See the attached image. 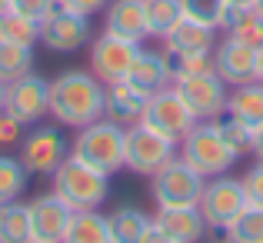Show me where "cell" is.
Segmentation results:
<instances>
[{
  "instance_id": "cell-1",
  "label": "cell",
  "mask_w": 263,
  "mask_h": 243,
  "mask_svg": "<svg viewBox=\"0 0 263 243\" xmlns=\"http://www.w3.org/2000/svg\"><path fill=\"white\" fill-rule=\"evenodd\" d=\"M103 87L87 70H64L50 80V117L64 127H87L103 117Z\"/></svg>"
},
{
  "instance_id": "cell-2",
  "label": "cell",
  "mask_w": 263,
  "mask_h": 243,
  "mask_svg": "<svg viewBox=\"0 0 263 243\" xmlns=\"http://www.w3.org/2000/svg\"><path fill=\"white\" fill-rule=\"evenodd\" d=\"M123 143H127V127L100 117V120L80 127V134L70 143V157L110 177L123 166Z\"/></svg>"
},
{
  "instance_id": "cell-3",
  "label": "cell",
  "mask_w": 263,
  "mask_h": 243,
  "mask_svg": "<svg viewBox=\"0 0 263 243\" xmlns=\"http://www.w3.org/2000/svg\"><path fill=\"white\" fill-rule=\"evenodd\" d=\"M50 177H53V193H57L70 210H100V203L110 193L107 173L80 163L77 157H67Z\"/></svg>"
},
{
  "instance_id": "cell-4",
  "label": "cell",
  "mask_w": 263,
  "mask_h": 243,
  "mask_svg": "<svg viewBox=\"0 0 263 243\" xmlns=\"http://www.w3.org/2000/svg\"><path fill=\"white\" fill-rule=\"evenodd\" d=\"M180 157H183L197 173H203L206 180L227 173L240 160V157L223 143V137H220V130H217L213 120H197L190 130H186V137L180 140Z\"/></svg>"
},
{
  "instance_id": "cell-5",
  "label": "cell",
  "mask_w": 263,
  "mask_h": 243,
  "mask_svg": "<svg viewBox=\"0 0 263 243\" xmlns=\"http://www.w3.org/2000/svg\"><path fill=\"white\" fill-rule=\"evenodd\" d=\"M180 143L170 137L157 134L147 123H134L127 127V143H123V166L140 177H154L163 163H170L177 157Z\"/></svg>"
},
{
  "instance_id": "cell-6",
  "label": "cell",
  "mask_w": 263,
  "mask_h": 243,
  "mask_svg": "<svg viewBox=\"0 0 263 243\" xmlns=\"http://www.w3.org/2000/svg\"><path fill=\"white\" fill-rule=\"evenodd\" d=\"M206 177L197 173L183 157H174L154 173V200L157 207H200Z\"/></svg>"
},
{
  "instance_id": "cell-7",
  "label": "cell",
  "mask_w": 263,
  "mask_h": 243,
  "mask_svg": "<svg viewBox=\"0 0 263 243\" xmlns=\"http://www.w3.org/2000/svg\"><path fill=\"white\" fill-rule=\"evenodd\" d=\"M137 53H140V44H137V40H127V37H117V33L103 30L100 37L93 40V47H90V73H93L103 87L123 83L127 80V70L137 60Z\"/></svg>"
},
{
  "instance_id": "cell-8",
  "label": "cell",
  "mask_w": 263,
  "mask_h": 243,
  "mask_svg": "<svg viewBox=\"0 0 263 243\" xmlns=\"http://www.w3.org/2000/svg\"><path fill=\"white\" fill-rule=\"evenodd\" d=\"M243 207H247L243 180H233V177H227V173L206 180L203 197H200V213H203L210 230H223Z\"/></svg>"
},
{
  "instance_id": "cell-9",
  "label": "cell",
  "mask_w": 263,
  "mask_h": 243,
  "mask_svg": "<svg viewBox=\"0 0 263 243\" xmlns=\"http://www.w3.org/2000/svg\"><path fill=\"white\" fill-rule=\"evenodd\" d=\"M70 157V140L60 134V127H33L20 140V163L27 173H53Z\"/></svg>"
},
{
  "instance_id": "cell-10",
  "label": "cell",
  "mask_w": 263,
  "mask_h": 243,
  "mask_svg": "<svg viewBox=\"0 0 263 243\" xmlns=\"http://www.w3.org/2000/svg\"><path fill=\"white\" fill-rule=\"evenodd\" d=\"M140 123H147V127L157 130V134H163V137H170V140L180 143L186 137V130L197 123V117L190 114V107L183 103V97H180L177 87L170 83V87H163L160 94H154L147 100V114H143Z\"/></svg>"
},
{
  "instance_id": "cell-11",
  "label": "cell",
  "mask_w": 263,
  "mask_h": 243,
  "mask_svg": "<svg viewBox=\"0 0 263 243\" xmlns=\"http://www.w3.org/2000/svg\"><path fill=\"white\" fill-rule=\"evenodd\" d=\"M4 110L13 114L20 123H37L50 114V80L37 77V73H27V77L7 83V100H4Z\"/></svg>"
},
{
  "instance_id": "cell-12",
  "label": "cell",
  "mask_w": 263,
  "mask_h": 243,
  "mask_svg": "<svg viewBox=\"0 0 263 243\" xmlns=\"http://www.w3.org/2000/svg\"><path fill=\"white\" fill-rule=\"evenodd\" d=\"M177 94L183 97V103L190 107V114L197 120H217L227 114V97L230 87L217 77V73H203V77H186L174 83Z\"/></svg>"
},
{
  "instance_id": "cell-13",
  "label": "cell",
  "mask_w": 263,
  "mask_h": 243,
  "mask_svg": "<svg viewBox=\"0 0 263 243\" xmlns=\"http://www.w3.org/2000/svg\"><path fill=\"white\" fill-rule=\"evenodd\" d=\"M90 40V17L73 10H57L47 20H40V44H47L53 53H73Z\"/></svg>"
},
{
  "instance_id": "cell-14",
  "label": "cell",
  "mask_w": 263,
  "mask_h": 243,
  "mask_svg": "<svg viewBox=\"0 0 263 243\" xmlns=\"http://www.w3.org/2000/svg\"><path fill=\"white\" fill-rule=\"evenodd\" d=\"M257 60L260 50L250 44H240V40L227 37L213 47V73L227 83V87H240V83L257 80Z\"/></svg>"
},
{
  "instance_id": "cell-15",
  "label": "cell",
  "mask_w": 263,
  "mask_h": 243,
  "mask_svg": "<svg viewBox=\"0 0 263 243\" xmlns=\"http://www.w3.org/2000/svg\"><path fill=\"white\" fill-rule=\"evenodd\" d=\"M30 210V230H33V240L40 243H64V233L70 227V217L73 210L57 197V193H40L27 203Z\"/></svg>"
},
{
  "instance_id": "cell-16",
  "label": "cell",
  "mask_w": 263,
  "mask_h": 243,
  "mask_svg": "<svg viewBox=\"0 0 263 243\" xmlns=\"http://www.w3.org/2000/svg\"><path fill=\"white\" fill-rule=\"evenodd\" d=\"M123 83H130L134 90H140L143 97L160 94L163 87H170V83H174L167 53H163V50H143V47H140V53H137L134 67L127 70V80H123Z\"/></svg>"
},
{
  "instance_id": "cell-17",
  "label": "cell",
  "mask_w": 263,
  "mask_h": 243,
  "mask_svg": "<svg viewBox=\"0 0 263 243\" xmlns=\"http://www.w3.org/2000/svg\"><path fill=\"white\" fill-rule=\"evenodd\" d=\"M154 227H160L174 243H200L210 230L200 207H157Z\"/></svg>"
},
{
  "instance_id": "cell-18",
  "label": "cell",
  "mask_w": 263,
  "mask_h": 243,
  "mask_svg": "<svg viewBox=\"0 0 263 243\" xmlns=\"http://www.w3.org/2000/svg\"><path fill=\"white\" fill-rule=\"evenodd\" d=\"M147 100L150 97H143L130 83H110L107 94H103V117L120 123V127H134L147 114Z\"/></svg>"
},
{
  "instance_id": "cell-19",
  "label": "cell",
  "mask_w": 263,
  "mask_h": 243,
  "mask_svg": "<svg viewBox=\"0 0 263 243\" xmlns=\"http://www.w3.org/2000/svg\"><path fill=\"white\" fill-rule=\"evenodd\" d=\"M107 33H117V37L143 44V40L150 37L143 0H114V4L107 7Z\"/></svg>"
},
{
  "instance_id": "cell-20",
  "label": "cell",
  "mask_w": 263,
  "mask_h": 243,
  "mask_svg": "<svg viewBox=\"0 0 263 243\" xmlns=\"http://www.w3.org/2000/svg\"><path fill=\"white\" fill-rule=\"evenodd\" d=\"M217 47V30L200 20H190L183 17L174 30L163 37V50L167 53H177V50H213Z\"/></svg>"
},
{
  "instance_id": "cell-21",
  "label": "cell",
  "mask_w": 263,
  "mask_h": 243,
  "mask_svg": "<svg viewBox=\"0 0 263 243\" xmlns=\"http://www.w3.org/2000/svg\"><path fill=\"white\" fill-rule=\"evenodd\" d=\"M227 114L243 120L250 130L260 127L263 123V80H250V83H240V87H230Z\"/></svg>"
},
{
  "instance_id": "cell-22",
  "label": "cell",
  "mask_w": 263,
  "mask_h": 243,
  "mask_svg": "<svg viewBox=\"0 0 263 243\" xmlns=\"http://www.w3.org/2000/svg\"><path fill=\"white\" fill-rule=\"evenodd\" d=\"M64 243H114L110 240V220L100 210H73Z\"/></svg>"
},
{
  "instance_id": "cell-23",
  "label": "cell",
  "mask_w": 263,
  "mask_h": 243,
  "mask_svg": "<svg viewBox=\"0 0 263 243\" xmlns=\"http://www.w3.org/2000/svg\"><path fill=\"white\" fill-rule=\"evenodd\" d=\"M227 37L240 40V44H250V47H263V20L253 13V7H227L223 13V24Z\"/></svg>"
},
{
  "instance_id": "cell-24",
  "label": "cell",
  "mask_w": 263,
  "mask_h": 243,
  "mask_svg": "<svg viewBox=\"0 0 263 243\" xmlns=\"http://www.w3.org/2000/svg\"><path fill=\"white\" fill-rule=\"evenodd\" d=\"M107 220H110V240L114 243H140L143 233L154 223L140 207H120V210H114Z\"/></svg>"
},
{
  "instance_id": "cell-25",
  "label": "cell",
  "mask_w": 263,
  "mask_h": 243,
  "mask_svg": "<svg viewBox=\"0 0 263 243\" xmlns=\"http://www.w3.org/2000/svg\"><path fill=\"white\" fill-rule=\"evenodd\" d=\"M33 70V47L13 44V40H0V80L13 83Z\"/></svg>"
},
{
  "instance_id": "cell-26",
  "label": "cell",
  "mask_w": 263,
  "mask_h": 243,
  "mask_svg": "<svg viewBox=\"0 0 263 243\" xmlns=\"http://www.w3.org/2000/svg\"><path fill=\"white\" fill-rule=\"evenodd\" d=\"M33 230H30V210L27 203H4V213H0V243H30Z\"/></svg>"
},
{
  "instance_id": "cell-27",
  "label": "cell",
  "mask_w": 263,
  "mask_h": 243,
  "mask_svg": "<svg viewBox=\"0 0 263 243\" xmlns=\"http://www.w3.org/2000/svg\"><path fill=\"white\" fill-rule=\"evenodd\" d=\"M143 7H147V30L157 40H163L183 20V4L180 0H143Z\"/></svg>"
},
{
  "instance_id": "cell-28",
  "label": "cell",
  "mask_w": 263,
  "mask_h": 243,
  "mask_svg": "<svg viewBox=\"0 0 263 243\" xmlns=\"http://www.w3.org/2000/svg\"><path fill=\"white\" fill-rule=\"evenodd\" d=\"M167 60H170V77H174V83L186 80V77L213 73V50H177V53H167Z\"/></svg>"
},
{
  "instance_id": "cell-29",
  "label": "cell",
  "mask_w": 263,
  "mask_h": 243,
  "mask_svg": "<svg viewBox=\"0 0 263 243\" xmlns=\"http://www.w3.org/2000/svg\"><path fill=\"white\" fill-rule=\"evenodd\" d=\"M223 233L237 243H263V207L247 203L243 210L223 227Z\"/></svg>"
},
{
  "instance_id": "cell-30",
  "label": "cell",
  "mask_w": 263,
  "mask_h": 243,
  "mask_svg": "<svg viewBox=\"0 0 263 243\" xmlns=\"http://www.w3.org/2000/svg\"><path fill=\"white\" fill-rule=\"evenodd\" d=\"M27 166L20 163V157H7L0 154V203L20 200V193L27 190Z\"/></svg>"
},
{
  "instance_id": "cell-31",
  "label": "cell",
  "mask_w": 263,
  "mask_h": 243,
  "mask_svg": "<svg viewBox=\"0 0 263 243\" xmlns=\"http://www.w3.org/2000/svg\"><path fill=\"white\" fill-rule=\"evenodd\" d=\"M0 40H13V44L33 47L40 40V24H37V20H30V17H24V13L7 10L4 13V33H0Z\"/></svg>"
},
{
  "instance_id": "cell-32",
  "label": "cell",
  "mask_w": 263,
  "mask_h": 243,
  "mask_svg": "<svg viewBox=\"0 0 263 243\" xmlns=\"http://www.w3.org/2000/svg\"><path fill=\"white\" fill-rule=\"evenodd\" d=\"M217 130H220V137H223V143L233 150L237 157H243L247 150H250V137H253V130L247 127L243 120H237V117H230V114H223V117H217Z\"/></svg>"
},
{
  "instance_id": "cell-33",
  "label": "cell",
  "mask_w": 263,
  "mask_h": 243,
  "mask_svg": "<svg viewBox=\"0 0 263 243\" xmlns=\"http://www.w3.org/2000/svg\"><path fill=\"white\" fill-rule=\"evenodd\" d=\"M180 4H183V17L200 20V24L220 30L223 13H227V0H180Z\"/></svg>"
},
{
  "instance_id": "cell-34",
  "label": "cell",
  "mask_w": 263,
  "mask_h": 243,
  "mask_svg": "<svg viewBox=\"0 0 263 243\" xmlns=\"http://www.w3.org/2000/svg\"><path fill=\"white\" fill-rule=\"evenodd\" d=\"M10 10L13 13H24L30 20H47L53 10H57V0H10Z\"/></svg>"
},
{
  "instance_id": "cell-35",
  "label": "cell",
  "mask_w": 263,
  "mask_h": 243,
  "mask_svg": "<svg viewBox=\"0 0 263 243\" xmlns=\"http://www.w3.org/2000/svg\"><path fill=\"white\" fill-rule=\"evenodd\" d=\"M243 190H247V203H250V207H263V160L247 170Z\"/></svg>"
},
{
  "instance_id": "cell-36",
  "label": "cell",
  "mask_w": 263,
  "mask_h": 243,
  "mask_svg": "<svg viewBox=\"0 0 263 243\" xmlns=\"http://www.w3.org/2000/svg\"><path fill=\"white\" fill-rule=\"evenodd\" d=\"M20 130H24V123H20L13 114L0 110V147H13V143H20Z\"/></svg>"
},
{
  "instance_id": "cell-37",
  "label": "cell",
  "mask_w": 263,
  "mask_h": 243,
  "mask_svg": "<svg viewBox=\"0 0 263 243\" xmlns=\"http://www.w3.org/2000/svg\"><path fill=\"white\" fill-rule=\"evenodd\" d=\"M107 4H110V0H57V7H64V10H73V13H84V17H93V13H100Z\"/></svg>"
},
{
  "instance_id": "cell-38",
  "label": "cell",
  "mask_w": 263,
  "mask_h": 243,
  "mask_svg": "<svg viewBox=\"0 0 263 243\" xmlns=\"http://www.w3.org/2000/svg\"><path fill=\"white\" fill-rule=\"evenodd\" d=\"M140 243H174V240H170L167 233L160 230V227H154V223H150V230L143 233V240H140Z\"/></svg>"
},
{
  "instance_id": "cell-39",
  "label": "cell",
  "mask_w": 263,
  "mask_h": 243,
  "mask_svg": "<svg viewBox=\"0 0 263 243\" xmlns=\"http://www.w3.org/2000/svg\"><path fill=\"white\" fill-rule=\"evenodd\" d=\"M250 154H257V160H263V123L253 127V137H250Z\"/></svg>"
},
{
  "instance_id": "cell-40",
  "label": "cell",
  "mask_w": 263,
  "mask_h": 243,
  "mask_svg": "<svg viewBox=\"0 0 263 243\" xmlns=\"http://www.w3.org/2000/svg\"><path fill=\"white\" fill-rule=\"evenodd\" d=\"M227 7H253V0H227Z\"/></svg>"
},
{
  "instance_id": "cell-41",
  "label": "cell",
  "mask_w": 263,
  "mask_h": 243,
  "mask_svg": "<svg viewBox=\"0 0 263 243\" xmlns=\"http://www.w3.org/2000/svg\"><path fill=\"white\" fill-rule=\"evenodd\" d=\"M257 80H263V47H260V60H257Z\"/></svg>"
},
{
  "instance_id": "cell-42",
  "label": "cell",
  "mask_w": 263,
  "mask_h": 243,
  "mask_svg": "<svg viewBox=\"0 0 263 243\" xmlns=\"http://www.w3.org/2000/svg\"><path fill=\"white\" fill-rule=\"evenodd\" d=\"M253 13H257V17L263 20V0H253Z\"/></svg>"
},
{
  "instance_id": "cell-43",
  "label": "cell",
  "mask_w": 263,
  "mask_h": 243,
  "mask_svg": "<svg viewBox=\"0 0 263 243\" xmlns=\"http://www.w3.org/2000/svg\"><path fill=\"white\" fill-rule=\"evenodd\" d=\"M4 100H7V83L0 80V110H4Z\"/></svg>"
},
{
  "instance_id": "cell-44",
  "label": "cell",
  "mask_w": 263,
  "mask_h": 243,
  "mask_svg": "<svg viewBox=\"0 0 263 243\" xmlns=\"http://www.w3.org/2000/svg\"><path fill=\"white\" fill-rule=\"evenodd\" d=\"M217 243H237V240H230V237H227L223 230H220V240H217Z\"/></svg>"
},
{
  "instance_id": "cell-45",
  "label": "cell",
  "mask_w": 263,
  "mask_h": 243,
  "mask_svg": "<svg viewBox=\"0 0 263 243\" xmlns=\"http://www.w3.org/2000/svg\"><path fill=\"white\" fill-rule=\"evenodd\" d=\"M10 10V0H0V13H7Z\"/></svg>"
},
{
  "instance_id": "cell-46",
  "label": "cell",
  "mask_w": 263,
  "mask_h": 243,
  "mask_svg": "<svg viewBox=\"0 0 263 243\" xmlns=\"http://www.w3.org/2000/svg\"><path fill=\"white\" fill-rule=\"evenodd\" d=\"M0 33H4V13H0Z\"/></svg>"
},
{
  "instance_id": "cell-47",
  "label": "cell",
  "mask_w": 263,
  "mask_h": 243,
  "mask_svg": "<svg viewBox=\"0 0 263 243\" xmlns=\"http://www.w3.org/2000/svg\"><path fill=\"white\" fill-rule=\"evenodd\" d=\"M0 213H4V203H0Z\"/></svg>"
},
{
  "instance_id": "cell-48",
  "label": "cell",
  "mask_w": 263,
  "mask_h": 243,
  "mask_svg": "<svg viewBox=\"0 0 263 243\" xmlns=\"http://www.w3.org/2000/svg\"><path fill=\"white\" fill-rule=\"evenodd\" d=\"M30 243H40V240H30Z\"/></svg>"
}]
</instances>
